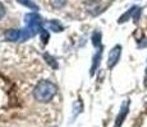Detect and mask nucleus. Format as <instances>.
I'll list each match as a JSON object with an SVG mask.
<instances>
[{
    "instance_id": "obj_2",
    "label": "nucleus",
    "mask_w": 147,
    "mask_h": 127,
    "mask_svg": "<svg viewBox=\"0 0 147 127\" xmlns=\"http://www.w3.org/2000/svg\"><path fill=\"white\" fill-rule=\"evenodd\" d=\"M35 35H37L35 31L26 27L22 28V29H9L5 33V38L12 42H23L28 38H32Z\"/></svg>"
},
{
    "instance_id": "obj_1",
    "label": "nucleus",
    "mask_w": 147,
    "mask_h": 127,
    "mask_svg": "<svg viewBox=\"0 0 147 127\" xmlns=\"http://www.w3.org/2000/svg\"><path fill=\"white\" fill-rule=\"evenodd\" d=\"M58 86L50 80H41L33 89V97L40 103H47L55 97Z\"/></svg>"
},
{
    "instance_id": "obj_13",
    "label": "nucleus",
    "mask_w": 147,
    "mask_h": 127,
    "mask_svg": "<svg viewBox=\"0 0 147 127\" xmlns=\"http://www.w3.org/2000/svg\"><path fill=\"white\" fill-rule=\"evenodd\" d=\"M50 3L55 9H60L67 4V0H50Z\"/></svg>"
},
{
    "instance_id": "obj_10",
    "label": "nucleus",
    "mask_w": 147,
    "mask_h": 127,
    "mask_svg": "<svg viewBox=\"0 0 147 127\" xmlns=\"http://www.w3.org/2000/svg\"><path fill=\"white\" fill-rule=\"evenodd\" d=\"M92 45L95 47H98L101 45V33L100 32H94L92 35Z\"/></svg>"
},
{
    "instance_id": "obj_9",
    "label": "nucleus",
    "mask_w": 147,
    "mask_h": 127,
    "mask_svg": "<svg viewBox=\"0 0 147 127\" xmlns=\"http://www.w3.org/2000/svg\"><path fill=\"white\" fill-rule=\"evenodd\" d=\"M17 1H18L19 4H22V5H24V7H27L28 9H31V10H40L38 5L35 4L32 0H17Z\"/></svg>"
},
{
    "instance_id": "obj_6",
    "label": "nucleus",
    "mask_w": 147,
    "mask_h": 127,
    "mask_svg": "<svg viewBox=\"0 0 147 127\" xmlns=\"http://www.w3.org/2000/svg\"><path fill=\"white\" fill-rule=\"evenodd\" d=\"M101 56H102V51H97L96 52V55L94 56V59H92V66H91V70H90V75H95L96 70H97L98 65H100V60H101Z\"/></svg>"
},
{
    "instance_id": "obj_12",
    "label": "nucleus",
    "mask_w": 147,
    "mask_h": 127,
    "mask_svg": "<svg viewBox=\"0 0 147 127\" xmlns=\"http://www.w3.org/2000/svg\"><path fill=\"white\" fill-rule=\"evenodd\" d=\"M83 109V104H82V100L81 99H78L77 102L74 103V107H73V116H77L78 113H81V111Z\"/></svg>"
},
{
    "instance_id": "obj_5",
    "label": "nucleus",
    "mask_w": 147,
    "mask_h": 127,
    "mask_svg": "<svg viewBox=\"0 0 147 127\" xmlns=\"http://www.w3.org/2000/svg\"><path fill=\"white\" fill-rule=\"evenodd\" d=\"M128 112H129V100H124L123 104H121V107H120L119 114H118L117 120H115L114 127H121L124 120H125V117H127V114H128Z\"/></svg>"
},
{
    "instance_id": "obj_7",
    "label": "nucleus",
    "mask_w": 147,
    "mask_h": 127,
    "mask_svg": "<svg viewBox=\"0 0 147 127\" xmlns=\"http://www.w3.org/2000/svg\"><path fill=\"white\" fill-rule=\"evenodd\" d=\"M47 27H49L50 31H54V32H63L64 31L63 24L59 23V21H56V19H53V21L47 22Z\"/></svg>"
},
{
    "instance_id": "obj_16",
    "label": "nucleus",
    "mask_w": 147,
    "mask_h": 127,
    "mask_svg": "<svg viewBox=\"0 0 147 127\" xmlns=\"http://www.w3.org/2000/svg\"><path fill=\"white\" fill-rule=\"evenodd\" d=\"M145 81H146V83H145V85L147 86V71H146V78H145Z\"/></svg>"
},
{
    "instance_id": "obj_8",
    "label": "nucleus",
    "mask_w": 147,
    "mask_h": 127,
    "mask_svg": "<svg viewBox=\"0 0 147 127\" xmlns=\"http://www.w3.org/2000/svg\"><path fill=\"white\" fill-rule=\"evenodd\" d=\"M86 7H88V12L91 13V14L95 13L94 10H96V14H98V13L102 12V10H101L100 4H98L97 1H95V0H90V1H87L86 3Z\"/></svg>"
},
{
    "instance_id": "obj_15",
    "label": "nucleus",
    "mask_w": 147,
    "mask_h": 127,
    "mask_svg": "<svg viewBox=\"0 0 147 127\" xmlns=\"http://www.w3.org/2000/svg\"><path fill=\"white\" fill-rule=\"evenodd\" d=\"M5 15V7L3 5V3H0V19H3Z\"/></svg>"
},
{
    "instance_id": "obj_4",
    "label": "nucleus",
    "mask_w": 147,
    "mask_h": 127,
    "mask_svg": "<svg viewBox=\"0 0 147 127\" xmlns=\"http://www.w3.org/2000/svg\"><path fill=\"white\" fill-rule=\"evenodd\" d=\"M121 56V46L120 45H117L114 46L109 52V57H107V67L109 69H113L120 60Z\"/></svg>"
},
{
    "instance_id": "obj_11",
    "label": "nucleus",
    "mask_w": 147,
    "mask_h": 127,
    "mask_svg": "<svg viewBox=\"0 0 147 127\" xmlns=\"http://www.w3.org/2000/svg\"><path fill=\"white\" fill-rule=\"evenodd\" d=\"M40 36H41V41H42V45H46L49 42V38H50V35L45 28H42L40 31Z\"/></svg>"
},
{
    "instance_id": "obj_3",
    "label": "nucleus",
    "mask_w": 147,
    "mask_h": 127,
    "mask_svg": "<svg viewBox=\"0 0 147 127\" xmlns=\"http://www.w3.org/2000/svg\"><path fill=\"white\" fill-rule=\"evenodd\" d=\"M24 21H26V27L31 28L36 33H40V31L42 29V18L38 14H36V13L26 14Z\"/></svg>"
},
{
    "instance_id": "obj_14",
    "label": "nucleus",
    "mask_w": 147,
    "mask_h": 127,
    "mask_svg": "<svg viewBox=\"0 0 147 127\" xmlns=\"http://www.w3.org/2000/svg\"><path fill=\"white\" fill-rule=\"evenodd\" d=\"M45 59H46V60H47L46 63L51 65V66L54 67V69H56V67H58V64L55 63V60H54V59H53V57H51V56H50V55H47V53H45Z\"/></svg>"
}]
</instances>
